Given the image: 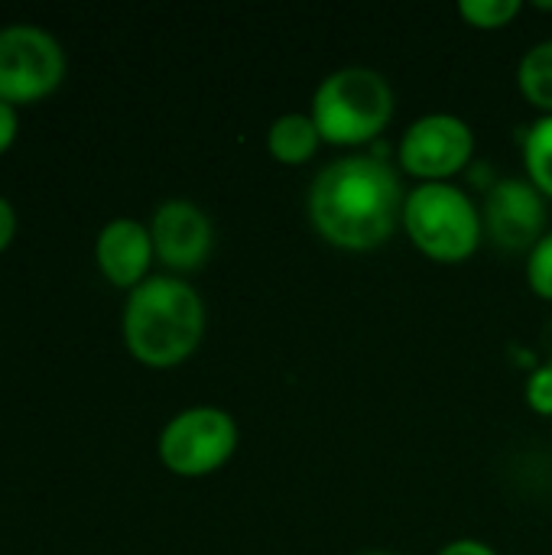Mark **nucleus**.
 <instances>
[{
    "instance_id": "f257e3e1",
    "label": "nucleus",
    "mask_w": 552,
    "mask_h": 555,
    "mask_svg": "<svg viewBox=\"0 0 552 555\" xmlns=\"http://www.w3.org/2000/svg\"><path fill=\"white\" fill-rule=\"evenodd\" d=\"M403 202L407 192L387 159L351 153L319 169L309 189V218L329 244L371 250L403 221Z\"/></svg>"
},
{
    "instance_id": "f03ea898",
    "label": "nucleus",
    "mask_w": 552,
    "mask_h": 555,
    "mask_svg": "<svg viewBox=\"0 0 552 555\" xmlns=\"http://www.w3.org/2000/svg\"><path fill=\"white\" fill-rule=\"evenodd\" d=\"M205 335V302L179 276H146L127 293L124 341L146 367L182 364Z\"/></svg>"
},
{
    "instance_id": "7ed1b4c3",
    "label": "nucleus",
    "mask_w": 552,
    "mask_h": 555,
    "mask_svg": "<svg viewBox=\"0 0 552 555\" xmlns=\"http://www.w3.org/2000/svg\"><path fill=\"white\" fill-rule=\"evenodd\" d=\"M390 81L368 65H345L329 72L312 94V120L329 143L358 146L374 140L394 117Z\"/></svg>"
},
{
    "instance_id": "20e7f679",
    "label": "nucleus",
    "mask_w": 552,
    "mask_h": 555,
    "mask_svg": "<svg viewBox=\"0 0 552 555\" xmlns=\"http://www.w3.org/2000/svg\"><path fill=\"white\" fill-rule=\"evenodd\" d=\"M410 241L433 260H468L485 234L478 205L455 182H420L407 192L403 221Z\"/></svg>"
},
{
    "instance_id": "39448f33",
    "label": "nucleus",
    "mask_w": 552,
    "mask_h": 555,
    "mask_svg": "<svg viewBox=\"0 0 552 555\" xmlns=\"http://www.w3.org/2000/svg\"><path fill=\"white\" fill-rule=\"evenodd\" d=\"M238 423L221 406H189L159 433V462L179 478L218 472L238 452Z\"/></svg>"
},
{
    "instance_id": "423d86ee",
    "label": "nucleus",
    "mask_w": 552,
    "mask_h": 555,
    "mask_svg": "<svg viewBox=\"0 0 552 555\" xmlns=\"http://www.w3.org/2000/svg\"><path fill=\"white\" fill-rule=\"evenodd\" d=\"M65 78V52L52 33L33 23L0 29V101L20 107L49 98Z\"/></svg>"
},
{
    "instance_id": "0eeeda50",
    "label": "nucleus",
    "mask_w": 552,
    "mask_h": 555,
    "mask_svg": "<svg viewBox=\"0 0 552 555\" xmlns=\"http://www.w3.org/2000/svg\"><path fill=\"white\" fill-rule=\"evenodd\" d=\"M475 153V130L465 117L433 111L416 117L397 146L400 166L423 182H446Z\"/></svg>"
},
{
    "instance_id": "6e6552de",
    "label": "nucleus",
    "mask_w": 552,
    "mask_h": 555,
    "mask_svg": "<svg viewBox=\"0 0 552 555\" xmlns=\"http://www.w3.org/2000/svg\"><path fill=\"white\" fill-rule=\"evenodd\" d=\"M485 234L501 250H534L547 234V195L530 179H501L488 189L482 205Z\"/></svg>"
},
{
    "instance_id": "1a4fd4ad",
    "label": "nucleus",
    "mask_w": 552,
    "mask_h": 555,
    "mask_svg": "<svg viewBox=\"0 0 552 555\" xmlns=\"http://www.w3.org/2000/svg\"><path fill=\"white\" fill-rule=\"evenodd\" d=\"M150 237L156 260L176 273H192L198 270L215 244V228L211 218L189 198H169L153 211L150 221Z\"/></svg>"
},
{
    "instance_id": "9d476101",
    "label": "nucleus",
    "mask_w": 552,
    "mask_h": 555,
    "mask_svg": "<svg viewBox=\"0 0 552 555\" xmlns=\"http://www.w3.org/2000/svg\"><path fill=\"white\" fill-rule=\"evenodd\" d=\"M153 237L150 228L133 218H114L101 228L94 241V260L104 280L117 289H137L146 280L153 263Z\"/></svg>"
},
{
    "instance_id": "9b49d317",
    "label": "nucleus",
    "mask_w": 552,
    "mask_h": 555,
    "mask_svg": "<svg viewBox=\"0 0 552 555\" xmlns=\"http://www.w3.org/2000/svg\"><path fill=\"white\" fill-rule=\"evenodd\" d=\"M319 143H322V133H319L312 114H299V111L280 114L267 130V146H270L273 159L286 163V166L309 163L316 156Z\"/></svg>"
},
{
    "instance_id": "f8f14e48",
    "label": "nucleus",
    "mask_w": 552,
    "mask_h": 555,
    "mask_svg": "<svg viewBox=\"0 0 552 555\" xmlns=\"http://www.w3.org/2000/svg\"><path fill=\"white\" fill-rule=\"evenodd\" d=\"M517 85L530 104L552 114V39L530 46L517 65Z\"/></svg>"
},
{
    "instance_id": "ddd939ff",
    "label": "nucleus",
    "mask_w": 552,
    "mask_h": 555,
    "mask_svg": "<svg viewBox=\"0 0 552 555\" xmlns=\"http://www.w3.org/2000/svg\"><path fill=\"white\" fill-rule=\"evenodd\" d=\"M524 166L527 179L552 198V114L537 117L524 133Z\"/></svg>"
},
{
    "instance_id": "4468645a",
    "label": "nucleus",
    "mask_w": 552,
    "mask_h": 555,
    "mask_svg": "<svg viewBox=\"0 0 552 555\" xmlns=\"http://www.w3.org/2000/svg\"><path fill=\"white\" fill-rule=\"evenodd\" d=\"M459 13L478 29H501L521 13V0H462Z\"/></svg>"
},
{
    "instance_id": "2eb2a0df",
    "label": "nucleus",
    "mask_w": 552,
    "mask_h": 555,
    "mask_svg": "<svg viewBox=\"0 0 552 555\" xmlns=\"http://www.w3.org/2000/svg\"><path fill=\"white\" fill-rule=\"evenodd\" d=\"M527 280L537 296L552 302V231H547L537 241V247L527 254Z\"/></svg>"
},
{
    "instance_id": "dca6fc26",
    "label": "nucleus",
    "mask_w": 552,
    "mask_h": 555,
    "mask_svg": "<svg viewBox=\"0 0 552 555\" xmlns=\"http://www.w3.org/2000/svg\"><path fill=\"white\" fill-rule=\"evenodd\" d=\"M527 403L540 413V416H552V361L540 364L530 377H527Z\"/></svg>"
},
{
    "instance_id": "f3484780",
    "label": "nucleus",
    "mask_w": 552,
    "mask_h": 555,
    "mask_svg": "<svg viewBox=\"0 0 552 555\" xmlns=\"http://www.w3.org/2000/svg\"><path fill=\"white\" fill-rule=\"evenodd\" d=\"M16 133H20V117H16V107H13V104H7V101H0V156H3V153L13 146Z\"/></svg>"
},
{
    "instance_id": "a211bd4d",
    "label": "nucleus",
    "mask_w": 552,
    "mask_h": 555,
    "mask_svg": "<svg viewBox=\"0 0 552 555\" xmlns=\"http://www.w3.org/2000/svg\"><path fill=\"white\" fill-rule=\"evenodd\" d=\"M13 237H16V208L0 195V254L10 247Z\"/></svg>"
},
{
    "instance_id": "6ab92c4d",
    "label": "nucleus",
    "mask_w": 552,
    "mask_h": 555,
    "mask_svg": "<svg viewBox=\"0 0 552 555\" xmlns=\"http://www.w3.org/2000/svg\"><path fill=\"white\" fill-rule=\"evenodd\" d=\"M436 555H498L488 543H482V540H452V543H446L442 550Z\"/></svg>"
},
{
    "instance_id": "aec40b11",
    "label": "nucleus",
    "mask_w": 552,
    "mask_h": 555,
    "mask_svg": "<svg viewBox=\"0 0 552 555\" xmlns=\"http://www.w3.org/2000/svg\"><path fill=\"white\" fill-rule=\"evenodd\" d=\"M358 555H397V553H384V550H371V553H358Z\"/></svg>"
}]
</instances>
